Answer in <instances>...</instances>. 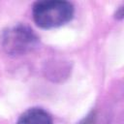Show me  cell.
I'll list each match as a JSON object with an SVG mask.
<instances>
[{
  "instance_id": "obj_1",
  "label": "cell",
  "mask_w": 124,
  "mask_h": 124,
  "mask_svg": "<svg viewBox=\"0 0 124 124\" xmlns=\"http://www.w3.org/2000/svg\"><path fill=\"white\" fill-rule=\"evenodd\" d=\"M75 14L73 3L65 0L37 1L32 7L35 24L43 29H53L67 24Z\"/></svg>"
},
{
  "instance_id": "obj_3",
  "label": "cell",
  "mask_w": 124,
  "mask_h": 124,
  "mask_svg": "<svg viewBox=\"0 0 124 124\" xmlns=\"http://www.w3.org/2000/svg\"><path fill=\"white\" fill-rule=\"evenodd\" d=\"M16 124H53V120L44 108H30L20 114Z\"/></svg>"
},
{
  "instance_id": "obj_4",
  "label": "cell",
  "mask_w": 124,
  "mask_h": 124,
  "mask_svg": "<svg viewBox=\"0 0 124 124\" xmlns=\"http://www.w3.org/2000/svg\"><path fill=\"white\" fill-rule=\"evenodd\" d=\"M94 119H95V113L91 112V113L87 114L80 122H78V124H93Z\"/></svg>"
},
{
  "instance_id": "obj_2",
  "label": "cell",
  "mask_w": 124,
  "mask_h": 124,
  "mask_svg": "<svg viewBox=\"0 0 124 124\" xmlns=\"http://www.w3.org/2000/svg\"><path fill=\"white\" fill-rule=\"evenodd\" d=\"M38 45L39 37L26 25H15L8 28L3 34V48L11 55L25 54L36 48Z\"/></svg>"
}]
</instances>
